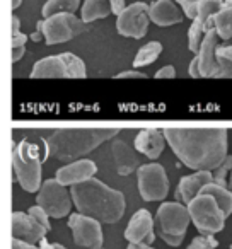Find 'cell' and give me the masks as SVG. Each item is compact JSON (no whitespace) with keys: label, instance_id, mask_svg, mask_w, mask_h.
I'll list each match as a JSON object with an SVG mask.
<instances>
[{"label":"cell","instance_id":"27","mask_svg":"<svg viewBox=\"0 0 232 249\" xmlns=\"http://www.w3.org/2000/svg\"><path fill=\"white\" fill-rule=\"evenodd\" d=\"M62 58L67 67V72H69L70 79H86L87 69H86V63H84L82 58H79V56L73 55V53H70V52L62 53Z\"/></svg>","mask_w":232,"mask_h":249},{"label":"cell","instance_id":"43","mask_svg":"<svg viewBox=\"0 0 232 249\" xmlns=\"http://www.w3.org/2000/svg\"><path fill=\"white\" fill-rule=\"evenodd\" d=\"M31 39H33V41H36V43H38V41H41V39H45V35H43V31L38 28V29H36V31L31 35Z\"/></svg>","mask_w":232,"mask_h":249},{"label":"cell","instance_id":"38","mask_svg":"<svg viewBox=\"0 0 232 249\" xmlns=\"http://www.w3.org/2000/svg\"><path fill=\"white\" fill-rule=\"evenodd\" d=\"M190 75L193 77V79H200L201 77V73H200V65H198V56H195L193 60H191V63H190Z\"/></svg>","mask_w":232,"mask_h":249},{"label":"cell","instance_id":"12","mask_svg":"<svg viewBox=\"0 0 232 249\" xmlns=\"http://www.w3.org/2000/svg\"><path fill=\"white\" fill-rule=\"evenodd\" d=\"M125 239L135 244H152L156 241V220L149 210L135 212L125 229Z\"/></svg>","mask_w":232,"mask_h":249},{"label":"cell","instance_id":"47","mask_svg":"<svg viewBox=\"0 0 232 249\" xmlns=\"http://www.w3.org/2000/svg\"><path fill=\"white\" fill-rule=\"evenodd\" d=\"M55 249H67V248H65V246H62V244H56V242H55Z\"/></svg>","mask_w":232,"mask_h":249},{"label":"cell","instance_id":"2","mask_svg":"<svg viewBox=\"0 0 232 249\" xmlns=\"http://www.w3.org/2000/svg\"><path fill=\"white\" fill-rule=\"evenodd\" d=\"M77 212L99 220L101 224H116L125 215L126 201L122 191L113 190L99 179L84 181L70 186Z\"/></svg>","mask_w":232,"mask_h":249},{"label":"cell","instance_id":"39","mask_svg":"<svg viewBox=\"0 0 232 249\" xmlns=\"http://www.w3.org/2000/svg\"><path fill=\"white\" fill-rule=\"evenodd\" d=\"M111 5H113V14L114 16H120L126 7L125 0H111Z\"/></svg>","mask_w":232,"mask_h":249},{"label":"cell","instance_id":"15","mask_svg":"<svg viewBox=\"0 0 232 249\" xmlns=\"http://www.w3.org/2000/svg\"><path fill=\"white\" fill-rule=\"evenodd\" d=\"M97 173V166L89 159H79L73 160L72 164L60 167L56 171V179L63 184V186H73V184L84 183V181L94 178V174Z\"/></svg>","mask_w":232,"mask_h":249},{"label":"cell","instance_id":"28","mask_svg":"<svg viewBox=\"0 0 232 249\" xmlns=\"http://www.w3.org/2000/svg\"><path fill=\"white\" fill-rule=\"evenodd\" d=\"M220 79H232V45H220L217 50Z\"/></svg>","mask_w":232,"mask_h":249},{"label":"cell","instance_id":"20","mask_svg":"<svg viewBox=\"0 0 232 249\" xmlns=\"http://www.w3.org/2000/svg\"><path fill=\"white\" fill-rule=\"evenodd\" d=\"M62 55H50L33 65L31 79H69Z\"/></svg>","mask_w":232,"mask_h":249},{"label":"cell","instance_id":"32","mask_svg":"<svg viewBox=\"0 0 232 249\" xmlns=\"http://www.w3.org/2000/svg\"><path fill=\"white\" fill-rule=\"evenodd\" d=\"M29 215H31L35 220H38L39 224L43 225V227H46L48 231H52V224H50V215L46 213V210L43 207H39V205H35V207L29 208L28 212Z\"/></svg>","mask_w":232,"mask_h":249},{"label":"cell","instance_id":"17","mask_svg":"<svg viewBox=\"0 0 232 249\" xmlns=\"http://www.w3.org/2000/svg\"><path fill=\"white\" fill-rule=\"evenodd\" d=\"M166 137H164L162 130L157 128H147L139 132L135 139V150L140 154H143L149 159L156 160L159 159V156L164 152V147H166Z\"/></svg>","mask_w":232,"mask_h":249},{"label":"cell","instance_id":"21","mask_svg":"<svg viewBox=\"0 0 232 249\" xmlns=\"http://www.w3.org/2000/svg\"><path fill=\"white\" fill-rule=\"evenodd\" d=\"M109 14H113L111 0H86L80 9V19L86 24L107 18Z\"/></svg>","mask_w":232,"mask_h":249},{"label":"cell","instance_id":"46","mask_svg":"<svg viewBox=\"0 0 232 249\" xmlns=\"http://www.w3.org/2000/svg\"><path fill=\"white\" fill-rule=\"evenodd\" d=\"M229 190L232 191V173H231V176H229Z\"/></svg>","mask_w":232,"mask_h":249},{"label":"cell","instance_id":"44","mask_svg":"<svg viewBox=\"0 0 232 249\" xmlns=\"http://www.w3.org/2000/svg\"><path fill=\"white\" fill-rule=\"evenodd\" d=\"M39 249H55V244L48 242V241H46V237H45L41 242H39Z\"/></svg>","mask_w":232,"mask_h":249},{"label":"cell","instance_id":"16","mask_svg":"<svg viewBox=\"0 0 232 249\" xmlns=\"http://www.w3.org/2000/svg\"><path fill=\"white\" fill-rule=\"evenodd\" d=\"M210 183H214L212 171H195L190 176L181 178L176 196L181 200V203H184L188 207L190 201L193 200V198H196L198 195H200V191Z\"/></svg>","mask_w":232,"mask_h":249},{"label":"cell","instance_id":"34","mask_svg":"<svg viewBox=\"0 0 232 249\" xmlns=\"http://www.w3.org/2000/svg\"><path fill=\"white\" fill-rule=\"evenodd\" d=\"M176 77V69L173 65H164L156 72V79H174Z\"/></svg>","mask_w":232,"mask_h":249},{"label":"cell","instance_id":"36","mask_svg":"<svg viewBox=\"0 0 232 249\" xmlns=\"http://www.w3.org/2000/svg\"><path fill=\"white\" fill-rule=\"evenodd\" d=\"M26 41H28V36H26L24 33L12 35V48H24Z\"/></svg>","mask_w":232,"mask_h":249},{"label":"cell","instance_id":"42","mask_svg":"<svg viewBox=\"0 0 232 249\" xmlns=\"http://www.w3.org/2000/svg\"><path fill=\"white\" fill-rule=\"evenodd\" d=\"M126 249H154L150 244H135V242H128Z\"/></svg>","mask_w":232,"mask_h":249},{"label":"cell","instance_id":"26","mask_svg":"<svg viewBox=\"0 0 232 249\" xmlns=\"http://www.w3.org/2000/svg\"><path fill=\"white\" fill-rule=\"evenodd\" d=\"M79 5L80 0H46L43 5V16L50 18L55 14H73Z\"/></svg>","mask_w":232,"mask_h":249},{"label":"cell","instance_id":"23","mask_svg":"<svg viewBox=\"0 0 232 249\" xmlns=\"http://www.w3.org/2000/svg\"><path fill=\"white\" fill-rule=\"evenodd\" d=\"M225 0H200V14H198V21L201 22L205 31L214 28V19L222 9Z\"/></svg>","mask_w":232,"mask_h":249},{"label":"cell","instance_id":"10","mask_svg":"<svg viewBox=\"0 0 232 249\" xmlns=\"http://www.w3.org/2000/svg\"><path fill=\"white\" fill-rule=\"evenodd\" d=\"M150 22V5L145 2H133L116 16V29L125 38L140 39L147 35Z\"/></svg>","mask_w":232,"mask_h":249},{"label":"cell","instance_id":"37","mask_svg":"<svg viewBox=\"0 0 232 249\" xmlns=\"http://www.w3.org/2000/svg\"><path fill=\"white\" fill-rule=\"evenodd\" d=\"M12 249H39V246L36 248L35 244H29V242H26V241L12 237Z\"/></svg>","mask_w":232,"mask_h":249},{"label":"cell","instance_id":"41","mask_svg":"<svg viewBox=\"0 0 232 249\" xmlns=\"http://www.w3.org/2000/svg\"><path fill=\"white\" fill-rule=\"evenodd\" d=\"M18 33H21V22H19L18 16H14L12 18V35H18Z\"/></svg>","mask_w":232,"mask_h":249},{"label":"cell","instance_id":"7","mask_svg":"<svg viewBox=\"0 0 232 249\" xmlns=\"http://www.w3.org/2000/svg\"><path fill=\"white\" fill-rule=\"evenodd\" d=\"M46 45H60L77 38L86 31V22L73 14H55L38 22Z\"/></svg>","mask_w":232,"mask_h":249},{"label":"cell","instance_id":"24","mask_svg":"<svg viewBox=\"0 0 232 249\" xmlns=\"http://www.w3.org/2000/svg\"><path fill=\"white\" fill-rule=\"evenodd\" d=\"M162 53V45L159 41H150L147 43L145 46L139 50V53L135 55V60H133V69H142V67H147L150 63H154Z\"/></svg>","mask_w":232,"mask_h":249},{"label":"cell","instance_id":"3","mask_svg":"<svg viewBox=\"0 0 232 249\" xmlns=\"http://www.w3.org/2000/svg\"><path fill=\"white\" fill-rule=\"evenodd\" d=\"M120 133L118 128H60L55 130L46 142L48 156L58 160H79L94 149Z\"/></svg>","mask_w":232,"mask_h":249},{"label":"cell","instance_id":"4","mask_svg":"<svg viewBox=\"0 0 232 249\" xmlns=\"http://www.w3.org/2000/svg\"><path fill=\"white\" fill-rule=\"evenodd\" d=\"M41 164L43 159L39 157L38 149H35V145H31L28 140L14 143L12 171L18 183L28 193H36L41 188Z\"/></svg>","mask_w":232,"mask_h":249},{"label":"cell","instance_id":"45","mask_svg":"<svg viewBox=\"0 0 232 249\" xmlns=\"http://www.w3.org/2000/svg\"><path fill=\"white\" fill-rule=\"evenodd\" d=\"M21 4H22V0H12V9L16 11V9H18Z\"/></svg>","mask_w":232,"mask_h":249},{"label":"cell","instance_id":"35","mask_svg":"<svg viewBox=\"0 0 232 249\" xmlns=\"http://www.w3.org/2000/svg\"><path fill=\"white\" fill-rule=\"evenodd\" d=\"M116 79H147V75L143 72H139L137 69H133V70H126V72L118 73Z\"/></svg>","mask_w":232,"mask_h":249},{"label":"cell","instance_id":"30","mask_svg":"<svg viewBox=\"0 0 232 249\" xmlns=\"http://www.w3.org/2000/svg\"><path fill=\"white\" fill-rule=\"evenodd\" d=\"M229 173H232V156H227L225 157V160L217 167V169L212 171L214 183L220 184V186H224V188H229V179H227Z\"/></svg>","mask_w":232,"mask_h":249},{"label":"cell","instance_id":"19","mask_svg":"<svg viewBox=\"0 0 232 249\" xmlns=\"http://www.w3.org/2000/svg\"><path fill=\"white\" fill-rule=\"evenodd\" d=\"M111 152H113L114 166H116V171H118L120 176H128L133 171H139L140 167L139 157H137L135 150H132V147L126 142L114 140L113 147H111Z\"/></svg>","mask_w":232,"mask_h":249},{"label":"cell","instance_id":"9","mask_svg":"<svg viewBox=\"0 0 232 249\" xmlns=\"http://www.w3.org/2000/svg\"><path fill=\"white\" fill-rule=\"evenodd\" d=\"M139 193L145 201H161L169 195V179L161 164H143L137 171Z\"/></svg>","mask_w":232,"mask_h":249},{"label":"cell","instance_id":"11","mask_svg":"<svg viewBox=\"0 0 232 249\" xmlns=\"http://www.w3.org/2000/svg\"><path fill=\"white\" fill-rule=\"evenodd\" d=\"M69 227L72 231L73 242L82 248L101 249L103 248V227L101 222L84 213H72L69 218Z\"/></svg>","mask_w":232,"mask_h":249},{"label":"cell","instance_id":"18","mask_svg":"<svg viewBox=\"0 0 232 249\" xmlns=\"http://www.w3.org/2000/svg\"><path fill=\"white\" fill-rule=\"evenodd\" d=\"M183 11L174 4L173 0H156L150 5V21L161 28L179 24L183 21Z\"/></svg>","mask_w":232,"mask_h":249},{"label":"cell","instance_id":"48","mask_svg":"<svg viewBox=\"0 0 232 249\" xmlns=\"http://www.w3.org/2000/svg\"><path fill=\"white\" fill-rule=\"evenodd\" d=\"M231 249H232V244H231Z\"/></svg>","mask_w":232,"mask_h":249},{"label":"cell","instance_id":"6","mask_svg":"<svg viewBox=\"0 0 232 249\" xmlns=\"http://www.w3.org/2000/svg\"><path fill=\"white\" fill-rule=\"evenodd\" d=\"M188 212L193 225L201 235H214L220 232L227 220V215L220 208L212 195L200 193L196 198L190 201Z\"/></svg>","mask_w":232,"mask_h":249},{"label":"cell","instance_id":"14","mask_svg":"<svg viewBox=\"0 0 232 249\" xmlns=\"http://www.w3.org/2000/svg\"><path fill=\"white\" fill-rule=\"evenodd\" d=\"M46 232H50L46 227H43L38 220L24 212H14L12 213V237L26 241L29 244L41 242L46 237Z\"/></svg>","mask_w":232,"mask_h":249},{"label":"cell","instance_id":"5","mask_svg":"<svg viewBox=\"0 0 232 249\" xmlns=\"http://www.w3.org/2000/svg\"><path fill=\"white\" fill-rule=\"evenodd\" d=\"M190 222L191 217L186 205L179 201H164L157 210L156 234H159L166 244L178 248L183 244Z\"/></svg>","mask_w":232,"mask_h":249},{"label":"cell","instance_id":"31","mask_svg":"<svg viewBox=\"0 0 232 249\" xmlns=\"http://www.w3.org/2000/svg\"><path fill=\"white\" fill-rule=\"evenodd\" d=\"M176 2L188 19H191V21L198 19V14H200V0H176Z\"/></svg>","mask_w":232,"mask_h":249},{"label":"cell","instance_id":"8","mask_svg":"<svg viewBox=\"0 0 232 249\" xmlns=\"http://www.w3.org/2000/svg\"><path fill=\"white\" fill-rule=\"evenodd\" d=\"M36 201L39 207L46 210V213L52 218H63L72 210V195L67 191V186H63L56 178H50L41 184Z\"/></svg>","mask_w":232,"mask_h":249},{"label":"cell","instance_id":"1","mask_svg":"<svg viewBox=\"0 0 232 249\" xmlns=\"http://www.w3.org/2000/svg\"><path fill=\"white\" fill-rule=\"evenodd\" d=\"M164 137L186 167L193 171H214L229 156V133L225 128H164Z\"/></svg>","mask_w":232,"mask_h":249},{"label":"cell","instance_id":"22","mask_svg":"<svg viewBox=\"0 0 232 249\" xmlns=\"http://www.w3.org/2000/svg\"><path fill=\"white\" fill-rule=\"evenodd\" d=\"M214 28L220 39L227 41L232 38V0H225L222 9L214 19Z\"/></svg>","mask_w":232,"mask_h":249},{"label":"cell","instance_id":"29","mask_svg":"<svg viewBox=\"0 0 232 249\" xmlns=\"http://www.w3.org/2000/svg\"><path fill=\"white\" fill-rule=\"evenodd\" d=\"M205 35H207V31L203 29L201 22L198 21V19H195L193 24L190 26V31H188V48H190V52H193L195 55L200 53V48H201V45H203Z\"/></svg>","mask_w":232,"mask_h":249},{"label":"cell","instance_id":"40","mask_svg":"<svg viewBox=\"0 0 232 249\" xmlns=\"http://www.w3.org/2000/svg\"><path fill=\"white\" fill-rule=\"evenodd\" d=\"M24 53H26V46L24 48H12V62H19V60L24 56Z\"/></svg>","mask_w":232,"mask_h":249},{"label":"cell","instance_id":"25","mask_svg":"<svg viewBox=\"0 0 232 249\" xmlns=\"http://www.w3.org/2000/svg\"><path fill=\"white\" fill-rule=\"evenodd\" d=\"M200 193H207V195H212V196L217 200V203L220 205V208L224 210V213L231 215L232 213V191L229 188H224L220 184H215V183H210L200 191Z\"/></svg>","mask_w":232,"mask_h":249},{"label":"cell","instance_id":"33","mask_svg":"<svg viewBox=\"0 0 232 249\" xmlns=\"http://www.w3.org/2000/svg\"><path fill=\"white\" fill-rule=\"evenodd\" d=\"M215 246H217V241L212 235H200V237L193 239L188 249H215Z\"/></svg>","mask_w":232,"mask_h":249},{"label":"cell","instance_id":"13","mask_svg":"<svg viewBox=\"0 0 232 249\" xmlns=\"http://www.w3.org/2000/svg\"><path fill=\"white\" fill-rule=\"evenodd\" d=\"M220 46L218 43V35L217 29L212 28L207 31L203 39V45L198 53V65H200V73L201 77H207V79H214V77L220 75V67L217 62V50Z\"/></svg>","mask_w":232,"mask_h":249}]
</instances>
